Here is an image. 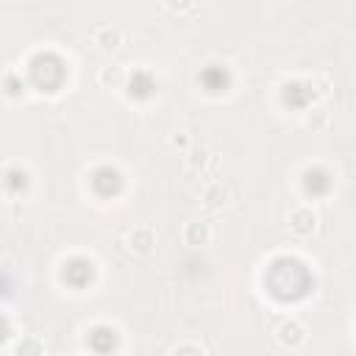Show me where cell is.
Listing matches in <instances>:
<instances>
[{
    "mask_svg": "<svg viewBox=\"0 0 356 356\" xmlns=\"http://www.w3.org/2000/svg\"><path fill=\"white\" fill-rule=\"evenodd\" d=\"M306 189H309L312 195L325 192V189H328V175H325L323 170H309V172H306Z\"/></svg>",
    "mask_w": 356,
    "mask_h": 356,
    "instance_id": "cell-7",
    "label": "cell"
},
{
    "mask_svg": "<svg viewBox=\"0 0 356 356\" xmlns=\"http://www.w3.org/2000/svg\"><path fill=\"white\" fill-rule=\"evenodd\" d=\"M286 103H292V106H306V100L312 97V92L306 89V86H300V83H292V86H286Z\"/></svg>",
    "mask_w": 356,
    "mask_h": 356,
    "instance_id": "cell-9",
    "label": "cell"
},
{
    "mask_svg": "<svg viewBox=\"0 0 356 356\" xmlns=\"http://www.w3.org/2000/svg\"><path fill=\"white\" fill-rule=\"evenodd\" d=\"M31 78H33V83L39 89L53 92L64 81V61L58 56H53V53H42V56H36L31 61Z\"/></svg>",
    "mask_w": 356,
    "mask_h": 356,
    "instance_id": "cell-2",
    "label": "cell"
},
{
    "mask_svg": "<svg viewBox=\"0 0 356 356\" xmlns=\"http://www.w3.org/2000/svg\"><path fill=\"white\" fill-rule=\"evenodd\" d=\"M6 337H8V323H6V317L0 314V342H3Z\"/></svg>",
    "mask_w": 356,
    "mask_h": 356,
    "instance_id": "cell-10",
    "label": "cell"
},
{
    "mask_svg": "<svg viewBox=\"0 0 356 356\" xmlns=\"http://www.w3.org/2000/svg\"><path fill=\"white\" fill-rule=\"evenodd\" d=\"M264 284H267L273 298H278V300H298V298H303L312 289V275H309V270L298 259L284 256V259H275L267 267Z\"/></svg>",
    "mask_w": 356,
    "mask_h": 356,
    "instance_id": "cell-1",
    "label": "cell"
},
{
    "mask_svg": "<svg viewBox=\"0 0 356 356\" xmlns=\"http://www.w3.org/2000/svg\"><path fill=\"white\" fill-rule=\"evenodd\" d=\"M92 275H95V270H92V261H86V259H70L64 264V281L75 289L86 286L92 281Z\"/></svg>",
    "mask_w": 356,
    "mask_h": 356,
    "instance_id": "cell-4",
    "label": "cell"
},
{
    "mask_svg": "<svg viewBox=\"0 0 356 356\" xmlns=\"http://www.w3.org/2000/svg\"><path fill=\"white\" fill-rule=\"evenodd\" d=\"M92 186H95L97 195L111 197V195H117V192L122 189V175H120L114 167H100V170H95V175H92Z\"/></svg>",
    "mask_w": 356,
    "mask_h": 356,
    "instance_id": "cell-3",
    "label": "cell"
},
{
    "mask_svg": "<svg viewBox=\"0 0 356 356\" xmlns=\"http://www.w3.org/2000/svg\"><path fill=\"white\" fill-rule=\"evenodd\" d=\"M150 89H153V78H150L147 72H136V75L131 78V95H139V97H145Z\"/></svg>",
    "mask_w": 356,
    "mask_h": 356,
    "instance_id": "cell-8",
    "label": "cell"
},
{
    "mask_svg": "<svg viewBox=\"0 0 356 356\" xmlns=\"http://www.w3.org/2000/svg\"><path fill=\"white\" fill-rule=\"evenodd\" d=\"M200 81H203V86H206L209 92H220V89H225V83H228V72H225L222 67L211 64L209 70H203Z\"/></svg>",
    "mask_w": 356,
    "mask_h": 356,
    "instance_id": "cell-5",
    "label": "cell"
},
{
    "mask_svg": "<svg viewBox=\"0 0 356 356\" xmlns=\"http://www.w3.org/2000/svg\"><path fill=\"white\" fill-rule=\"evenodd\" d=\"M114 342H117V337H114V331H111V328H95V331H92V337H89V345H92L95 350H100V353L111 350V348H114Z\"/></svg>",
    "mask_w": 356,
    "mask_h": 356,
    "instance_id": "cell-6",
    "label": "cell"
}]
</instances>
